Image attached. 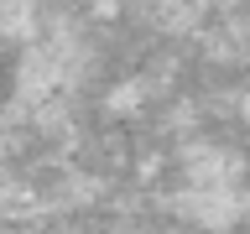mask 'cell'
Returning <instances> with one entry per match:
<instances>
[{"mask_svg":"<svg viewBox=\"0 0 250 234\" xmlns=\"http://www.w3.org/2000/svg\"><path fill=\"white\" fill-rule=\"evenodd\" d=\"M177 208H183L193 224L229 229V224H240V214H245V193H240V182H188Z\"/></svg>","mask_w":250,"mask_h":234,"instance_id":"6da1fadb","label":"cell"},{"mask_svg":"<svg viewBox=\"0 0 250 234\" xmlns=\"http://www.w3.org/2000/svg\"><path fill=\"white\" fill-rule=\"evenodd\" d=\"M183 167L188 182H240V156L219 151V146H188Z\"/></svg>","mask_w":250,"mask_h":234,"instance_id":"7a4b0ae2","label":"cell"},{"mask_svg":"<svg viewBox=\"0 0 250 234\" xmlns=\"http://www.w3.org/2000/svg\"><path fill=\"white\" fill-rule=\"evenodd\" d=\"M141 89H146V83H120V89L109 94V115H130V109L141 104Z\"/></svg>","mask_w":250,"mask_h":234,"instance_id":"3957f363","label":"cell"}]
</instances>
